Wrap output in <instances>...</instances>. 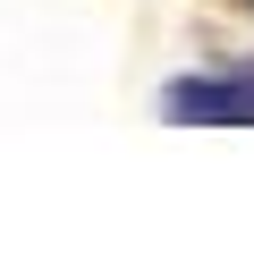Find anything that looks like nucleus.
I'll use <instances>...</instances> for the list:
<instances>
[{"mask_svg":"<svg viewBox=\"0 0 254 254\" xmlns=\"http://www.w3.org/2000/svg\"><path fill=\"white\" fill-rule=\"evenodd\" d=\"M161 110L170 119H187V127H254V68L246 76H178L170 93H161Z\"/></svg>","mask_w":254,"mask_h":254,"instance_id":"f257e3e1","label":"nucleus"}]
</instances>
